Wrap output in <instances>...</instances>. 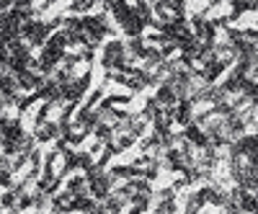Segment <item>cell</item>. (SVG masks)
I'll use <instances>...</instances> for the list:
<instances>
[{
  "instance_id": "cell-3",
  "label": "cell",
  "mask_w": 258,
  "mask_h": 214,
  "mask_svg": "<svg viewBox=\"0 0 258 214\" xmlns=\"http://www.w3.org/2000/svg\"><path fill=\"white\" fill-rule=\"evenodd\" d=\"M0 155H3V147H0Z\"/></svg>"
},
{
  "instance_id": "cell-1",
  "label": "cell",
  "mask_w": 258,
  "mask_h": 214,
  "mask_svg": "<svg viewBox=\"0 0 258 214\" xmlns=\"http://www.w3.org/2000/svg\"><path fill=\"white\" fill-rule=\"evenodd\" d=\"M88 88H91V72H83L80 77H75L67 85H62V96L67 104H80L88 93Z\"/></svg>"
},
{
  "instance_id": "cell-2",
  "label": "cell",
  "mask_w": 258,
  "mask_h": 214,
  "mask_svg": "<svg viewBox=\"0 0 258 214\" xmlns=\"http://www.w3.org/2000/svg\"><path fill=\"white\" fill-rule=\"evenodd\" d=\"M13 10L16 16H21V18H34V16H39V8L34 5V0H13Z\"/></svg>"
}]
</instances>
